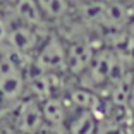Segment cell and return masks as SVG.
I'll list each match as a JSON object with an SVG mask.
<instances>
[{
	"label": "cell",
	"instance_id": "obj_1",
	"mask_svg": "<svg viewBox=\"0 0 134 134\" xmlns=\"http://www.w3.org/2000/svg\"><path fill=\"white\" fill-rule=\"evenodd\" d=\"M31 59L10 48L0 50V102L2 114L17 105L28 95V77Z\"/></svg>",
	"mask_w": 134,
	"mask_h": 134
},
{
	"label": "cell",
	"instance_id": "obj_2",
	"mask_svg": "<svg viewBox=\"0 0 134 134\" xmlns=\"http://www.w3.org/2000/svg\"><path fill=\"white\" fill-rule=\"evenodd\" d=\"M122 65L124 59L115 50H112L110 47H100L96 48L95 57L88 69L83 72L81 77H77V83L100 93L102 90L110 86L119 76H122Z\"/></svg>",
	"mask_w": 134,
	"mask_h": 134
},
{
	"label": "cell",
	"instance_id": "obj_3",
	"mask_svg": "<svg viewBox=\"0 0 134 134\" xmlns=\"http://www.w3.org/2000/svg\"><path fill=\"white\" fill-rule=\"evenodd\" d=\"M67 41L59 33L52 31L43 38L31 59V72L67 74Z\"/></svg>",
	"mask_w": 134,
	"mask_h": 134
},
{
	"label": "cell",
	"instance_id": "obj_4",
	"mask_svg": "<svg viewBox=\"0 0 134 134\" xmlns=\"http://www.w3.org/2000/svg\"><path fill=\"white\" fill-rule=\"evenodd\" d=\"M19 134H40L45 129L41 102L36 96L26 95L14 108L4 112Z\"/></svg>",
	"mask_w": 134,
	"mask_h": 134
},
{
	"label": "cell",
	"instance_id": "obj_5",
	"mask_svg": "<svg viewBox=\"0 0 134 134\" xmlns=\"http://www.w3.org/2000/svg\"><path fill=\"white\" fill-rule=\"evenodd\" d=\"M67 41V76L71 77H81L83 72L88 69L95 57L96 47L91 43L90 38H74Z\"/></svg>",
	"mask_w": 134,
	"mask_h": 134
},
{
	"label": "cell",
	"instance_id": "obj_6",
	"mask_svg": "<svg viewBox=\"0 0 134 134\" xmlns=\"http://www.w3.org/2000/svg\"><path fill=\"white\" fill-rule=\"evenodd\" d=\"M65 96L67 103L74 108H81V110H91L98 114L102 117L103 110H105V98L100 95L98 91L91 90L83 84H72V86L65 88Z\"/></svg>",
	"mask_w": 134,
	"mask_h": 134
},
{
	"label": "cell",
	"instance_id": "obj_7",
	"mask_svg": "<svg viewBox=\"0 0 134 134\" xmlns=\"http://www.w3.org/2000/svg\"><path fill=\"white\" fill-rule=\"evenodd\" d=\"M100 124V115L91 110H81L69 105L64 134H96Z\"/></svg>",
	"mask_w": 134,
	"mask_h": 134
},
{
	"label": "cell",
	"instance_id": "obj_8",
	"mask_svg": "<svg viewBox=\"0 0 134 134\" xmlns=\"http://www.w3.org/2000/svg\"><path fill=\"white\" fill-rule=\"evenodd\" d=\"M41 112H43L45 126L64 132V126H65L67 115H69V103H67L65 96L60 95L41 100Z\"/></svg>",
	"mask_w": 134,
	"mask_h": 134
},
{
	"label": "cell",
	"instance_id": "obj_9",
	"mask_svg": "<svg viewBox=\"0 0 134 134\" xmlns=\"http://www.w3.org/2000/svg\"><path fill=\"white\" fill-rule=\"evenodd\" d=\"M10 12H12V17L16 19V23L40 28V29L48 26L36 0H12Z\"/></svg>",
	"mask_w": 134,
	"mask_h": 134
},
{
	"label": "cell",
	"instance_id": "obj_10",
	"mask_svg": "<svg viewBox=\"0 0 134 134\" xmlns=\"http://www.w3.org/2000/svg\"><path fill=\"white\" fill-rule=\"evenodd\" d=\"M47 24H62L74 14L76 7L71 0H36Z\"/></svg>",
	"mask_w": 134,
	"mask_h": 134
},
{
	"label": "cell",
	"instance_id": "obj_11",
	"mask_svg": "<svg viewBox=\"0 0 134 134\" xmlns=\"http://www.w3.org/2000/svg\"><path fill=\"white\" fill-rule=\"evenodd\" d=\"M129 108L134 110V74H132V84H131V95H129Z\"/></svg>",
	"mask_w": 134,
	"mask_h": 134
},
{
	"label": "cell",
	"instance_id": "obj_12",
	"mask_svg": "<svg viewBox=\"0 0 134 134\" xmlns=\"http://www.w3.org/2000/svg\"><path fill=\"white\" fill-rule=\"evenodd\" d=\"M40 134H64V132H60V131H55V129H50V127L45 126V129L41 131Z\"/></svg>",
	"mask_w": 134,
	"mask_h": 134
},
{
	"label": "cell",
	"instance_id": "obj_13",
	"mask_svg": "<svg viewBox=\"0 0 134 134\" xmlns=\"http://www.w3.org/2000/svg\"><path fill=\"white\" fill-rule=\"evenodd\" d=\"M71 2H72V4H74L76 5V7H81V5H84V4H88V2H91V0H71Z\"/></svg>",
	"mask_w": 134,
	"mask_h": 134
},
{
	"label": "cell",
	"instance_id": "obj_14",
	"mask_svg": "<svg viewBox=\"0 0 134 134\" xmlns=\"http://www.w3.org/2000/svg\"><path fill=\"white\" fill-rule=\"evenodd\" d=\"M126 2H127V4H132V5H134V0H126Z\"/></svg>",
	"mask_w": 134,
	"mask_h": 134
},
{
	"label": "cell",
	"instance_id": "obj_15",
	"mask_svg": "<svg viewBox=\"0 0 134 134\" xmlns=\"http://www.w3.org/2000/svg\"><path fill=\"white\" fill-rule=\"evenodd\" d=\"M0 115H2V102H0Z\"/></svg>",
	"mask_w": 134,
	"mask_h": 134
}]
</instances>
